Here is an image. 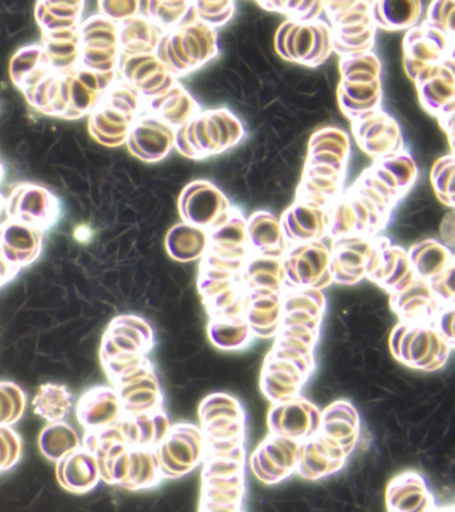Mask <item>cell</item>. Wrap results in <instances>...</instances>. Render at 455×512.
<instances>
[{"label":"cell","instance_id":"6da1fadb","mask_svg":"<svg viewBox=\"0 0 455 512\" xmlns=\"http://www.w3.org/2000/svg\"><path fill=\"white\" fill-rule=\"evenodd\" d=\"M163 478H182L194 470L201 460L203 442L201 431L193 424L179 423L158 446L154 447Z\"/></svg>","mask_w":455,"mask_h":512},{"label":"cell","instance_id":"7a4b0ae2","mask_svg":"<svg viewBox=\"0 0 455 512\" xmlns=\"http://www.w3.org/2000/svg\"><path fill=\"white\" fill-rule=\"evenodd\" d=\"M6 211L9 219L30 224L45 232L57 222L59 204L45 187L23 183L11 192Z\"/></svg>","mask_w":455,"mask_h":512},{"label":"cell","instance_id":"3957f363","mask_svg":"<svg viewBox=\"0 0 455 512\" xmlns=\"http://www.w3.org/2000/svg\"><path fill=\"white\" fill-rule=\"evenodd\" d=\"M229 199L213 183L197 180L179 196L178 208L183 222L209 230L214 220L230 208Z\"/></svg>","mask_w":455,"mask_h":512},{"label":"cell","instance_id":"277c9868","mask_svg":"<svg viewBox=\"0 0 455 512\" xmlns=\"http://www.w3.org/2000/svg\"><path fill=\"white\" fill-rule=\"evenodd\" d=\"M175 130L153 114L139 116L127 135L131 154L143 162L154 163L165 159L174 147Z\"/></svg>","mask_w":455,"mask_h":512},{"label":"cell","instance_id":"5b68a950","mask_svg":"<svg viewBox=\"0 0 455 512\" xmlns=\"http://www.w3.org/2000/svg\"><path fill=\"white\" fill-rule=\"evenodd\" d=\"M43 231L18 220L0 223V255L21 271L42 252Z\"/></svg>","mask_w":455,"mask_h":512},{"label":"cell","instance_id":"8992f818","mask_svg":"<svg viewBox=\"0 0 455 512\" xmlns=\"http://www.w3.org/2000/svg\"><path fill=\"white\" fill-rule=\"evenodd\" d=\"M125 415L117 390L95 387L87 391L77 404L78 422L87 432H97L113 427Z\"/></svg>","mask_w":455,"mask_h":512},{"label":"cell","instance_id":"52a82bcc","mask_svg":"<svg viewBox=\"0 0 455 512\" xmlns=\"http://www.w3.org/2000/svg\"><path fill=\"white\" fill-rule=\"evenodd\" d=\"M321 415L318 408L305 400L277 403L271 408L269 423L274 434L291 439L310 438L319 430Z\"/></svg>","mask_w":455,"mask_h":512},{"label":"cell","instance_id":"ba28073f","mask_svg":"<svg viewBox=\"0 0 455 512\" xmlns=\"http://www.w3.org/2000/svg\"><path fill=\"white\" fill-rule=\"evenodd\" d=\"M389 512H433V495L427 491L426 483L413 471L403 472L391 480L386 491Z\"/></svg>","mask_w":455,"mask_h":512},{"label":"cell","instance_id":"9c48e42d","mask_svg":"<svg viewBox=\"0 0 455 512\" xmlns=\"http://www.w3.org/2000/svg\"><path fill=\"white\" fill-rule=\"evenodd\" d=\"M57 479L65 490L86 494L101 480L98 460L85 447H79L57 462Z\"/></svg>","mask_w":455,"mask_h":512},{"label":"cell","instance_id":"30bf717a","mask_svg":"<svg viewBox=\"0 0 455 512\" xmlns=\"http://www.w3.org/2000/svg\"><path fill=\"white\" fill-rule=\"evenodd\" d=\"M135 119V116L126 114L101 100L91 114L90 134L106 146H118L126 142Z\"/></svg>","mask_w":455,"mask_h":512},{"label":"cell","instance_id":"8fae6325","mask_svg":"<svg viewBox=\"0 0 455 512\" xmlns=\"http://www.w3.org/2000/svg\"><path fill=\"white\" fill-rule=\"evenodd\" d=\"M162 35L157 24L135 15L118 24L119 50L123 55L154 54Z\"/></svg>","mask_w":455,"mask_h":512},{"label":"cell","instance_id":"7c38bea8","mask_svg":"<svg viewBox=\"0 0 455 512\" xmlns=\"http://www.w3.org/2000/svg\"><path fill=\"white\" fill-rule=\"evenodd\" d=\"M247 240L266 258H282L286 250L281 222L273 214L258 211L247 223Z\"/></svg>","mask_w":455,"mask_h":512},{"label":"cell","instance_id":"4fadbf2b","mask_svg":"<svg viewBox=\"0 0 455 512\" xmlns=\"http://www.w3.org/2000/svg\"><path fill=\"white\" fill-rule=\"evenodd\" d=\"M209 247V236L203 228L185 222L177 224L166 236V250L178 262H191L201 258Z\"/></svg>","mask_w":455,"mask_h":512},{"label":"cell","instance_id":"5bb4252c","mask_svg":"<svg viewBox=\"0 0 455 512\" xmlns=\"http://www.w3.org/2000/svg\"><path fill=\"white\" fill-rule=\"evenodd\" d=\"M411 268L419 279L430 280L453 264V255L437 240L427 238L410 248Z\"/></svg>","mask_w":455,"mask_h":512},{"label":"cell","instance_id":"9a60e30c","mask_svg":"<svg viewBox=\"0 0 455 512\" xmlns=\"http://www.w3.org/2000/svg\"><path fill=\"white\" fill-rule=\"evenodd\" d=\"M79 447H81V440L77 431L63 420L47 424L39 436V448L42 454L53 462H59Z\"/></svg>","mask_w":455,"mask_h":512},{"label":"cell","instance_id":"2e32d148","mask_svg":"<svg viewBox=\"0 0 455 512\" xmlns=\"http://www.w3.org/2000/svg\"><path fill=\"white\" fill-rule=\"evenodd\" d=\"M33 404L35 412L43 419L50 423L61 422L73 407V395L65 386L45 384Z\"/></svg>","mask_w":455,"mask_h":512},{"label":"cell","instance_id":"e0dca14e","mask_svg":"<svg viewBox=\"0 0 455 512\" xmlns=\"http://www.w3.org/2000/svg\"><path fill=\"white\" fill-rule=\"evenodd\" d=\"M85 3H38L37 18L43 31L66 30L79 27Z\"/></svg>","mask_w":455,"mask_h":512},{"label":"cell","instance_id":"ac0fdd59","mask_svg":"<svg viewBox=\"0 0 455 512\" xmlns=\"http://www.w3.org/2000/svg\"><path fill=\"white\" fill-rule=\"evenodd\" d=\"M209 335L211 342L217 346L218 350H239L251 340V330L245 320L219 319L215 318L209 326Z\"/></svg>","mask_w":455,"mask_h":512},{"label":"cell","instance_id":"d6986e66","mask_svg":"<svg viewBox=\"0 0 455 512\" xmlns=\"http://www.w3.org/2000/svg\"><path fill=\"white\" fill-rule=\"evenodd\" d=\"M331 152L349 160L350 140L345 131L335 127H326L314 132L311 136L307 155Z\"/></svg>","mask_w":455,"mask_h":512},{"label":"cell","instance_id":"ffe728a7","mask_svg":"<svg viewBox=\"0 0 455 512\" xmlns=\"http://www.w3.org/2000/svg\"><path fill=\"white\" fill-rule=\"evenodd\" d=\"M417 87L423 106L433 114L441 112L442 107L454 99L453 78L438 75Z\"/></svg>","mask_w":455,"mask_h":512},{"label":"cell","instance_id":"44dd1931","mask_svg":"<svg viewBox=\"0 0 455 512\" xmlns=\"http://www.w3.org/2000/svg\"><path fill=\"white\" fill-rule=\"evenodd\" d=\"M290 210L293 212L299 226L311 238L318 240L325 235L327 228H329V215L326 214L323 208L303 202V200H297L293 206H290Z\"/></svg>","mask_w":455,"mask_h":512},{"label":"cell","instance_id":"7402d4cb","mask_svg":"<svg viewBox=\"0 0 455 512\" xmlns=\"http://www.w3.org/2000/svg\"><path fill=\"white\" fill-rule=\"evenodd\" d=\"M379 8L391 31L414 27L422 15L419 2H379Z\"/></svg>","mask_w":455,"mask_h":512},{"label":"cell","instance_id":"603a6c76","mask_svg":"<svg viewBox=\"0 0 455 512\" xmlns=\"http://www.w3.org/2000/svg\"><path fill=\"white\" fill-rule=\"evenodd\" d=\"M286 51L290 62L303 66L314 46V28L311 22H295L286 36Z\"/></svg>","mask_w":455,"mask_h":512},{"label":"cell","instance_id":"cb8c5ba5","mask_svg":"<svg viewBox=\"0 0 455 512\" xmlns=\"http://www.w3.org/2000/svg\"><path fill=\"white\" fill-rule=\"evenodd\" d=\"M47 64L42 46H30L22 48L11 60V78L19 88L23 83Z\"/></svg>","mask_w":455,"mask_h":512},{"label":"cell","instance_id":"d4e9b609","mask_svg":"<svg viewBox=\"0 0 455 512\" xmlns=\"http://www.w3.org/2000/svg\"><path fill=\"white\" fill-rule=\"evenodd\" d=\"M375 163L385 168L394 176L401 192L413 186L415 179H417V164L406 152H393V154L383 156V158Z\"/></svg>","mask_w":455,"mask_h":512},{"label":"cell","instance_id":"484cf974","mask_svg":"<svg viewBox=\"0 0 455 512\" xmlns=\"http://www.w3.org/2000/svg\"><path fill=\"white\" fill-rule=\"evenodd\" d=\"M247 243V223L243 215L239 211L234 210L233 216L229 222L210 231V244L219 247H241Z\"/></svg>","mask_w":455,"mask_h":512},{"label":"cell","instance_id":"4316f807","mask_svg":"<svg viewBox=\"0 0 455 512\" xmlns=\"http://www.w3.org/2000/svg\"><path fill=\"white\" fill-rule=\"evenodd\" d=\"M431 180L437 196L442 203L453 206L454 203V156H443L434 163Z\"/></svg>","mask_w":455,"mask_h":512},{"label":"cell","instance_id":"83f0119b","mask_svg":"<svg viewBox=\"0 0 455 512\" xmlns=\"http://www.w3.org/2000/svg\"><path fill=\"white\" fill-rule=\"evenodd\" d=\"M339 71L342 76L353 74V72H369V74L381 78L382 64L374 52H357V54L341 56Z\"/></svg>","mask_w":455,"mask_h":512},{"label":"cell","instance_id":"f1b7e54d","mask_svg":"<svg viewBox=\"0 0 455 512\" xmlns=\"http://www.w3.org/2000/svg\"><path fill=\"white\" fill-rule=\"evenodd\" d=\"M338 94L345 95L346 98L354 100V102H371V100L381 98V79H375L369 83H351L341 79Z\"/></svg>","mask_w":455,"mask_h":512},{"label":"cell","instance_id":"f546056e","mask_svg":"<svg viewBox=\"0 0 455 512\" xmlns=\"http://www.w3.org/2000/svg\"><path fill=\"white\" fill-rule=\"evenodd\" d=\"M329 227L331 234L337 238L349 236L351 231L357 230V218H355L349 202L335 204L334 210L329 216Z\"/></svg>","mask_w":455,"mask_h":512},{"label":"cell","instance_id":"4dcf8cb0","mask_svg":"<svg viewBox=\"0 0 455 512\" xmlns=\"http://www.w3.org/2000/svg\"><path fill=\"white\" fill-rule=\"evenodd\" d=\"M454 11V2H435L430 4L425 23L439 28V30L445 31L446 34L451 36L454 32Z\"/></svg>","mask_w":455,"mask_h":512},{"label":"cell","instance_id":"1f68e13d","mask_svg":"<svg viewBox=\"0 0 455 512\" xmlns=\"http://www.w3.org/2000/svg\"><path fill=\"white\" fill-rule=\"evenodd\" d=\"M322 422L327 420H345L353 424V426L359 427V414L357 408L353 404L347 402H334L329 407L325 408L321 415Z\"/></svg>","mask_w":455,"mask_h":512},{"label":"cell","instance_id":"d6a6232c","mask_svg":"<svg viewBox=\"0 0 455 512\" xmlns=\"http://www.w3.org/2000/svg\"><path fill=\"white\" fill-rule=\"evenodd\" d=\"M243 474V463L233 460L210 458L203 468L202 478H215V476H233Z\"/></svg>","mask_w":455,"mask_h":512},{"label":"cell","instance_id":"836d02e7","mask_svg":"<svg viewBox=\"0 0 455 512\" xmlns=\"http://www.w3.org/2000/svg\"><path fill=\"white\" fill-rule=\"evenodd\" d=\"M99 8L102 10V15L110 20L113 19H130L138 14V3H101Z\"/></svg>","mask_w":455,"mask_h":512},{"label":"cell","instance_id":"e575fe53","mask_svg":"<svg viewBox=\"0 0 455 512\" xmlns=\"http://www.w3.org/2000/svg\"><path fill=\"white\" fill-rule=\"evenodd\" d=\"M321 434L330 436L335 440H341L354 434H358L359 427L353 426L345 420H327V422H321Z\"/></svg>","mask_w":455,"mask_h":512},{"label":"cell","instance_id":"d590c367","mask_svg":"<svg viewBox=\"0 0 455 512\" xmlns=\"http://www.w3.org/2000/svg\"><path fill=\"white\" fill-rule=\"evenodd\" d=\"M306 164H325V166L334 167L337 170L346 172L347 159L331 154V152H319V154L307 155Z\"/></svg>","mask_w":455,"mask_h":512},{"label":"cell","instance_id":"8d00e7d4","mask_svg":"<svg viewBox=\"0 0 455 512\" xmlns=\"http://www.w3.org/2000/svg\"><path fill=\"white\" fill-rule=\"evenodd\" d=\"M295 22L297 20L294 19H287L285 22L281 23V26L278 27V30L275 31L274 34V47L275 51H277L278 55H281V58L289 60V55H287L286 51V36L289 34V31L291 30V27L294 26Z\"/></svg>","mask_w":455,"mask_h":512},{"label":"cell","instance_id":"74e56055","mask_svg":"<svg viewBox=\"0 0 455 512\" xmlns=\"http://www.w3.org/2000/svg\"><path fill=\"white\" fill-rule=\"evenodd\" d=\"M223 118H225L227 122V126L230 128L231 140H233V146H237L238 143H241L243 136H245V128H243V124L241 120L237 118L229 110V108H221Z\"/></svg>","mask_w":455,"mask_h":512},{"label":"cell","instance_id":"f35d334b","mask_svg":"<svg viewBox=\"0 0 455 512\" xmlns=\"http://www.w3.org/2000/svg\"><path fill=\"white\" fill-rule=\"evenodd\" d=\"M343 175H345V171L325 166V164H306L305 168V176H321V178L335 179L341 182Z\"/></svg>","mask_w":455,"mask_h":512},{"label":"cell","instance_id":"ab89813d","mask_svg":"<svg viewBox=\"0 0 455 512\" xmlns=\"http://www.w3.org/2000/svg\"><path fill=\"white\" fill-rule=\"evenodd\" d=\"M174 147H177L178 151L181 152L182 155L187 156V158L199 160L197 152H195L193 148H191L189 142H187L185 124L181 127L175 128Z\"/></svg>","mask_w":455,"mask_h":512},{"label":"cell","instance_id":"60d3db41","mask_svg":"<svg viewBox=\"0 0 455 512\" xmlns=\"http://www.w3.org/2000/svg\"><path fill=\"white\" fill-rule=\"evenodd\" d=\"M441 236L443 240V246L453 248L454 244V212L450 211L449 214L445 215L441 224Z\"/></svg>","mask_w":455,"mask_h":512},{"label":"cell","instance_id":"b9f144b4","mask_svg":"<svg viewBox=\"0 0 455 512\" xmlns=\"http://www.w3.org/2000/svg\"><path fill=\"white\" fill-rule=\"evenodd\" d=\"M453 323H454V308L449 307L447 310L442 311L439 316V328H441L443 336L446 339L453 340Z\"/></svg>","mask_w":455,"mask_h":512},{"label":"cell","instance_id":"7bdbcfd3","mask_svg":"<svg viewBox=\"0 0 455 512\" xmlns=\"http://www.w3.org/2000/svg\"><path fill=\"white\" fill-rule=\"evenodd\" d=\"M206 128L207 134H209V138L211 142H213L214 146L217 147L218 152L221 151V140H219V132L217 128V124H215L214 119L211 118L209 110H206Z\"/></svg>","mask_w":455,"mask_h":512},{"label":"cell","instance_id":"ee69618b","mask_svg":"<svg viewBox=\"0 0 455 512\" xmlns=\"http://www.w3.org/2000/svg\"><path fill=\"white\" fill-rule=\"evenodd\" d=\"M251 334L258 336L261 339H270L277 335L279 331L278 323L271 324V326L265 327H250Z\"/></svg>","mask_w":455,"mask_h":512},{"label":"cell","instance_id":"f6af8a7d","mask_svg":"<svg viewBox=\"0 0 455 512\" xmlns=\"http://www.w3.org/2000/svg\"><path fill=\"white\" fill-rule=\"evenodd\" d=\"M375 79L381 78H377V76L371 75L369 72H353V74L342 76V80L351 83H369Z\"/></svg>","mask_w":455,"mask_h":512},{"label":"cell","instance_id":"bcb514c9","mask_svg":"<svg viewBox=\"0 0 455 512\" xmlns=\"http://www.w3.org/2000/svg\"><path fill=\"white\" fill-rule=\"evenodd\" d=\"M433 512H454L453 507L434 508Z\"/></svg>","mask_w":455,"mask_h":512}]
</instances>
